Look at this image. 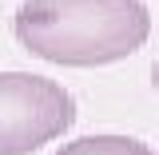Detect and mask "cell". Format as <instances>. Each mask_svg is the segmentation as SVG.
Instances as JSON below:
<instances>
[{"label":"cell","mask_w":159,"mask_h":155,"mask_svg":"<svg viewBox=\"0 0 159 155\" xmlns=\"http://www.w3.org/2000/svg\"><path fill=\"white\" fill-rule=\"evenodd\" d=\"M20 48L60 68H103L135 56L151 36L139 0H24L12 20Z\"/></svg>","instance_id":"6da1fadb"},{"label":"cell","mask_w":159,"mask_h":155,"mask_svg":"<svg viewBox=\"0 0 159 155\" xmlns=\"http://www.w3.org/2000/svg\"><path fill=\"white\" fill-rule=\"evenodd\" d=\"M76 123L72 92L36 72H0V155H32Z\"/></svg>","instance_id":"7a4b0ae2"},{"label":"cell","mask_w":159,"mask_h":155,"mask_svg":"<svg viewBox=\"0 0 159 155\" xmlns=\"http://www.w3.org/2000/svg\"><path fill=\"white\" fill-rule=\"evenodd\" d=\"M52 155H155V151L135 135H80L56 147Z\"/></svg>","instance_id":"3957f363"},{"label":"cell","mask_w":159,"mask_h":155,"mask_svg":"<svg viewBox=\"0 0 159 155\" xmlns=\"http://www.w3.org/2000/svg\"><path fill=\"white\" fill-rule=\"evenodd\" d=\"M151 76H155L151 84H155V92H159V60H155V68H151Z\"/></svg>","instance_id":"277c9868"}]
</instances>
